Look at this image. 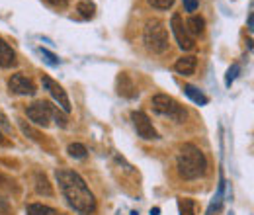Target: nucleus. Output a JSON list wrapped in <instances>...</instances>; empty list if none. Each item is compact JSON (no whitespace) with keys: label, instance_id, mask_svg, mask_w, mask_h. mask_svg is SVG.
Instances as JSON below:
<instances>
[{"label":"nucleus","instance_id":"bb28decb","mask_svg":"<svg viewBox=\"0 0 254 215\" xmlns=\"http://www.w3.org/2000/svg\"><path fill=\"white\" fill-rule=\"evenodd\" d=\"M0 125L6 129V131H10V123H8V120H6V116L0 112Z\"/></svg>","mask_w":254,"mask_h":215},{"label":"nucleus","instance_id":"a211bd4d","mask_svg":"<svg viewBox=\"0 0 254 215\" xmlns=\"http://www.w3.org/2000/svg\"><path fill=\"white\" fill-rule=\"evenodd\" d=\"M66 151H68V154H70L72 158H84L86 153H88V151H86V147H84L82 143H70Z\"/></svg>","mask_w":254,"mask_h":215},{"label":"nucleus","instance_id":"dca6fc26","mask_svg":"<svg viewBox=\"0 0 254 215\" xmlns=\"http://www.w3.org/2000/svg\"><path fill=\"white\" fill-rule=\"evenodd\" d=\"M184 92H186V96L190 98V100H193L195 104H199V106H205L207 102H209V98L205 96L203 92H199L195 86H191V84H186L184 86Z\"/></svg>","mask_w":254,"mask_h":215},{"label":"nucleus","instance_id":"cd10ccee","mask_svg":"<svg viewBox=\"0 0 254 215\" xmlns=\"http://www.w3.org/2000/svg\"><path fill=\"white\" fill-rule=\"evenodd\" d=\"M0 141H2V133H0Z\"/></svg>","mask_w":254,"mask_h":215},{"label":"nucleus","instance_id":"412c9836","mask_svg":"<svg viewBox=\"0 0 254 215\" xmlns=\"http://www.w3.org/2000/svg\"><path fill=\"white\" fill-rule=\"evenodd\" d=\"M153 8H157V10H168V8H172V4H174V0H147Z\"/></svg>","mask_w":254,"mask_h":215},{"label":"nucleus","instance_id":"f3484780","mask_svg":"<svg viewBox=\"0 0 254 215\" xmlns=\"http://www.w3.org/2000/svg\"><path fill=\"white\" fill-rule=\"evenodd\" d=\"M26 214L28 215H57V212L49 206H43V204H30L26 208Z\"/></svg>","mask_w":254,"mask_h":215},{"label":"nucleus","instance_id":"1a4fd4ad","mask_svg":"<svg viewBox=\"0 0 254 215\" xmlns=\"http://www.w3.org/2000/svg\"><path fill=\"white\" fill-rule=\"evenodd\" d=\"M8 88L14 94H20V96H33V94H35L33 82L28 76H24L22 72L12 74V78L8 80Z\"/></svg>","mask_w":254,"mask_h":215},{"label":"nucleus","instance_id":"4be33fe9","mask_svg":"<svg viewBox=\"0 0 254 215\" xmlns=\"http://www.w3.org/2000/svg\"><path fill=\"white\" fill-rule=\"evenodd\" d=\"M0 214H4V215L10 214V206H8V200H6V196L2 194V190H0Z\"/></svg>","mask_w":254,"mask_h":215},{"label":"nucleus","instance_id":"393cba45","mask_svg":"<svg viewBox=\"0 0 254 215\" xmlns=\"http://www.w3.org/2000/svg\"><path fill=\"white\" fill-rule=\"evenodd\" d=\"M41 53H43V55H45V57H47V61L51 63V65H57V57H55V55H53V53H49V51H47V49H41Z\"/></svg>","mask_w":254,"mask_h":215},{"label":"nucleus","instance_id":"b1692460","mask_svg":"<svg viewBox=\"0 0 254 215\" xmlns=\"http://www.w3.org/2000/svg\"><path fill=\"white\" fill-rule=\"evenodd\" d=\"M186 12H195L197 10V0H182Z\"/></svg>","mask_w":254,"mask_h":215},{"label":"nucleus","instance_id":"9d476101","mask_svg":"<svg viewBox=\"0 0 254 215\" xmlns=\"http://www.w3.org/2000/svg\"><path fill=\"white\" fill-rule=\"evenodd\" d=\"M118 94L127 98V100H133V98L139 96L137 84L133 82V78H131L127 72H120V74H118Z\"/></svg>","mask_w":254,"mask_h":215},{"label":"nucleus","instance_id":"20e7f679","mask_svg":"<svg viewBox=\"0 0 254 215\" xmlns=\"http://www.w3.org/2000/svg\"><path fill=\"white\" fill-rule=\"evenodd\" d=\"M151 106H153V110L160 114V116H166V118H170V120H174V122L182 123L186 120V110H184V106H180L172 96H168V94H157V96H153V100H151Z\"/></svg>","mask_w":254,"mask_h":215},{"label":"nucleus","instance_id":"f8f14e48","mask_svg":"<svg viewBox=\"0 0 254 215\" xmlns=\"http://www.w3.org/2000/svg\"><path fill=\"white\" fill-rule=\"evenodd\" d=\"M16 53H14V49L0 37V67L2 69H12V67H16Z\"/></svg>","mask_w":254,"mask_h":215},{"label":"nucleus","instance_id":"aec40b11","mask_svg":"<svg viewBox=\"0 0 254 215\" xmlns=\"http://www.w3.org/2000/svg\"><path fill=\"white\" fill-rule=\"evenodd\" d=\"M51 114H53V120H55V122H57V125H59V127H66V125H68V120H66V116H64L63 112H59V108H57V106H53V110H51Z\"/></svg>","mask_w":254,"mask_h":215},{"label":"nucleus","instance_id":"a878e982","mask_svg":"<svg viewBox=\"0 0 254 215\" xmlns=\"http://www.w3.org/2000/svg\"><path fill=\"white\" fill-rule=\"evenodd\" d=\"M51 6H57V8H64L68 4V0H47Z\"/></svg>","mask_w":254,"mask_h":215},{"label":"nucleus","instance_id":"6e6552de","mask_svg":"<svg viewBox=\"0 0 254 215\" xmlns=\"http://www.w3.org/2000/svg\"><path fill=\"white\" fill-rule=\"evenodd\" d=\"M41 84H43V88H45L47 92L53 96V100L59 104V108L63 110L64 114H68V112H70V102H68V96H66L63 86H61L59 82H55L53 78H49V76H43V78H41Z\"/></svg>","mask_w":254,"mask_h":215},{"label":"nucleus","instance_id":"423d86ee","mask_svg":"<svg viewBox=\"0 0 254 215\" xmlns=\"http://www.w3.org/2000/svg\"><path fill=\"white\" fill-rule=\"evenodd\" d=\"M131 122H133V127L137 131V135L145 141H155L159 139V133L157 129L153 127V122L149 120V116L145 112H133L131 114Z\"/></svg>","mask_w":254,"mask_h":215},{"label":"nucleus","instance_id":"4468645a","mask_svg":"<svg viewBox=\"0 0 254 215\" xmlns=\"http://www.w3.org/2000/svg\"><path fill=\"white\" fill-rule=\"evenodd\" d=\"M35 192L43 194V196H53V188L49 184L47 176L41 174V172H35Z\"/></svg>","mask_w":254,"mask_h":215},{"label":"nucleus","instance_id":"5701e85b","mask_svg":"<svg viewBox=\"0 0 254 215\" xmlns=\"http://www.w3.org/2000/svg\"><path fill=\"white\" fill-rule=\"evenodd\" d=\"M241 71V67L239 65H233V69H229V72H227V84H231L233 80H235V76H237V72Z\"/></svg>","mask_w":254,"mask_h":215},{"label":"nucleus","instance_id":"f257e3e1","mask_svg":"<svg viewBox=\"0 0 254 215\" xmlns=\"http://www.w3.org/2000/svg\"><path fill=\"white\" fill-rule=\"evenodd\" d=\"M59 188L63 192L66 204L80 215H92L96 212V198L90 192L88 184L84 182V178L68 168H59L55 172Z\"/></svg>","mask_w":254,"mask_h":215},{"label":"nucleus","instance_id":"ddd939ff","mask_svg":"<svg viewBox=\"0 0 254 215\" xmlns=\"http://www.w3.org/2000/svg\"><path fill=\"white\" fill-rule=\"evenodd\" d=\"M186 30L190 31V35H201L205 31V20L201 16H190L186 20Z\"/></svg>","mask_w":254,"mask_h":215},{"label":"nucleus","instance_id":"0eeeda50","mask_svg":"<svg viewBox=\"0 0 254 215\" xmlns=\"http://www.w3.org/2000/svg\"><path fill=\"white\" fill-rule=\"evenodd\" d=\"M51 110H53V104L39 100V102H33L32 106H28L26 114H28V118H30L33 123H37V125H41V127H47V125L51 123V120H53Z\"/></svg>","mask_w":254,"mask_h":215},{"label":"nucleus","instance_id":"2eb2a0df","mask_svg":"<svg viewBox=\"0 0 254 215\" xmlns=\"http://www.w3.org/2000/svg\"><path fill=\"white\" fill-rule=\"evenodd\" d=\"M76 12L80 14V18H84V20H92V18L96 16V4L94 2H90V0H82V2H78Z\"/></svg>","mask_w":254,"mask_h":215},{"label":"nucleus","instance_id":"f03ea898","mask_svg":"<svg viewBox=\"0 0 254 215\" xmlns=\"http://www.w3.org/2000/svg\"><path fill=\"white\" fill-rule=\"evenodd\" d=\"M176 164H178V174L184 180H195L201 178L207 172V158L201 153L199 147L186 143L180 147L178 156H176Z\"/></svg>","mask_w":254,"mask_h":215},{"label":"nucleus","instance_id":"9b49d317","mask_svg":"<svg viewBox=\"0 0 254 215\" xmlns=\"http://www.w3.org/2000/svg\"><path fill=\"white\" fill-rule=\"evenodd\" d=\"M195 67H197V57H193V55H184L174 63L176 72H180L182 76H191L195 72Z\"/></svg>","mask_w":254,"mask_h":215},{"label":"nucleus","instance_id":"39448f33","mask_svg":"<svg viewBox=\"0 0 254 215\" xmlns=\"http://www.w3.org/2000/svg\"><path fill=\"white\" fill-rule=\"evenodd\" d=\"M170 28H172V33L180 45L182 51H191L195 47V41L190 35V31L186 30V24H184V18L180 14H174L172 20H170Z\"/></svg>","mask_w":254,"mask_h":215},{"label":"nucleus","instance_id":"7ed1b4c3","mask_svg":"<svg viewBox=\"0 0 254 215\" xmlns=\"http://www.w3.org/2000/svg\"><path fill=\"white\" fill-rule=\"evenodd\" d=\"M143 41L151 53H157V55L164 53L168 49V30H166L164 22L157 20V18L149 20L143 30Z\"/></svg>","mask_w":254,"mask_h":215},{"label":"nucleus","instance_id":"6ab92c4d","mask_svg":"<svg viewBox=\"0 0 254 215\" xmlns=\"http://www.w3.org/2000/svg\"><path fill=\"white\" fill-rule=\"evenodd\" d=\"M180 215H195V202L190 198L180 200Z\"/></svg>","mask_w":254,"mask_h":215}]
</instances>
